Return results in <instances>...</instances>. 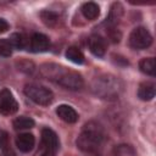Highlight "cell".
Instances as JSON below:
<instances>
[{
    "mask_svg": "<svg viewBox=\"0 0 156 156\" xmlns=\"http://www.w3.org/2000/svg\"><path fill=\"white\" fill-rule=\"evenodd\" d=\"M18 110V104L9 89H2L0 91V113L1 115H13Z\"/></svg>",
    "mask_w": 156,
    "mask_h": 156,
    "instance_id": "cell-5",
    "label": "cell"
},
{
    "mask_svg": "<svg viewBox=\"0 0 156 156\" xmlns=\"http://www.w3.org/2000/svg\"><path fill=\"white\" fill-rule=\"evenodd\" d=\"M24 94L35 104L48 106L54 100V94L52 91L40 84H27L24 87Z\"/></svg>",
    "mask_w": 156,
    "mask_h": 156,
    "instance_id": "cell-3",
    "label": "cell"
},
{
    "mask_svg": "<svg viewBox=\"0 0 156 156\" xmlns=\"http://www.w3.org/2000/svg\"><path fill=\"white\" fill-rule=\"evenodd\" d=\"M9 146V134L5 130H0V149L4 150Z\"/></svg>",
    "mask_w": 156,
    "mask_h": 156,
    "instance_id": "cell-25",
    "label": "cell"
},
{
    "mask_svg": "<svg viewBox=\"0 0 156 156\" xmlns=\"http://www.w3.org/2000/svg\"><path fill=\"white\" fill-rule=\"evenodd\" d=\"M35 144L34 135L30 133H22L16 138V146L22 152H29Z\"/></svg>",
    "mask_w": 156,
    "mask_h": 156,
    "instance_id": "cell-12",
    "label": "cell"
},
{
    "mask_svg": "<svg viewBox=\"0 0 156 156\" xmlns=\"http://www.w3.org/2000/svg\"><path fill=\"white\" fill-rule=\"evenodd\" d=\"M104 129L98 122H88L77 139V146L83 152H95L102 144Z\"/></svg>",
    "mask_w": 156,
    "mask_h": 156,
    "instance_id": "cell-1",
    "label": "cell"
},
{
    "mask_svg": "<svg viewBox=\"0 0 156 156\" xmlns=\"http://www.w3.org/2000/svg\"><path fill=\"white\" fill-rule=\"evenodd\" d=\"M139 68L141 72L149 74V76H155L156 74V63L154 57H146L143 58L139 62Z\"/></svg>",
    "mask_w": 156,
    "mask_h": 156,
    "instance_id": "cell-16",
    "label": "cell"
},
{
    "mask_svg": "<svg viewBox=\"0 0 156 156\" xmlns=\"http://www.w3.org/2000/svg\"><path fill=\"white\" fill-rule=\"evenodd\" d=\"M12 54V46L10 45L9 40L0 39V56L2 57H9Z\"/></svg>",
    "mask_w": 156,
    "mask_h": 156,
    "instance_id": "cell-23",
    "label": "cell"
},
{
    "mask_svg": "<svg viewBox=\"0 0 156 156\" xmlns=\"http://www.w3.org/2000/svg\"><path fill=\"white\" fill-rule=\"evenodd\" d=\"M12 124H13V128L17 129V130H21V129H29V128H33V127H34V119L30 118V117L21 116V117H18V118H16Z\"/></svg>",
    "mask_w": 156,
    "mask_h": 156,
    "instance_id": "cell-18",
    "label": "cell"
},
{
    "mask_svg": "<svg viewBox=\"0 0 156 156\" xmlns=\"http://www.w3.org/2000/svg\"><path fill=\"white\" fill-rule=\"evenodd\" d=\"M89 50L99 57H102L106 52V41L105 39L99 34H93L88 40Z\"/></svg>",
    "mask_w": 156,
    "mask_h": 156,
    "instance_id": "cell-9",
    "label": "cell"
},
{
    "mask_svg": "<svg viewBox=\"0 0 156 156\" xmlns=\"http://www.w3.org/2000/svg\"><path fill=\"white\" fill-rule=\"evenodd\" d=\"M41 156H55V152H52V151H44Z\"/></svg>",
    "mask_w": 156,
    "mask_h": 156,
    "instance_id": "cell-28",
    "label": "cell"
},
{
    "mask_svg": "<svg viewBox=\"0 0 156 156\" xmlns=\"http://www.w3.org/2000/svg\"><path fill=\"white\" fill-rule=\"evenodd\" d=\"M39 69H40V73H41L43 77H45L50 80H55L56 83L67 72V68H65L62 66H58L56 63H45Z\"/></svg>",
    "mask_w": 156,
    "mask_h": 156,
    "instance_id": "cell-8",
    "label": "cell"
},
{
    "mask_svg": "<svg viewBox=\"0 0 156 156\" xmlns=\"http://www.w3.org/2000/svg\"><path fill=\"white\" fill-rule=\"evenodd\" d=\"M155 94H156V88H155V84L154 83L145 82V83H141L139 85L138 96H139L140 100H143V101L152 100L155 98Z\"/></svg>",
    "mask_w": 156,
    "mask_h": 156,
    "instance_id": "cell-13",
    "label": "cell"
},
{
    "mask_svg": "<svg viewBox=\"0 0 156 156\" xmlns=\"http://www.w3.org/2000/svg\"><path fill=\"white\" fill-rule=\"evenodd\" d=\"M123 15V7L119 2H115L112 6H111V11H110V15H108V23L111 27H115L118 21L121 20Z\"/></svg>",
    "mask_w": 156,
    "mask_h": 156,
    "instance_id": "cell-15",
    "label": "cell"
},
{
    "mask_svg": "<svg viewBox=\"0 0 156 156\" xmlns=\"http://www.w3.org/2000/svg\"><path fill=\"white\" fill-rule=\"evenodd\" d=\"M152 43V37L150 32L144 27H136L132 30L129 35V45L136 50H144L149 48Z\"/></svg>",
    "mask_w": 156,
    "mask_h": 156,
    "instance_id": "cell-4",
    "label": "cell"
},
{
    "mask_svg": "<svg viewBox=\"0 0 156 156\" xmlns=\"http://www.w3.org/2000/svg\"><path fill=\"white\" fill-rule=\"evenodd\" d=\"M56 115L66 123H76L78 121V113L69 105H60L56 108Z\"/></svg>",
    "mask_w": 156,
    "mask_h": 156,
    "instance_id": "cell-11",
    "label": "cell"
},
{
    "mask_svg": "<svg viewBox=\"0 0 156 156\" xmlns=\"http://www.w3.org/2000/svg\"><path fill=\"white\" fill-rule=\"evenodd\" d=\"M40 18L41 21L48 26V27H54L56 23H57V20H58V15L54 11H49V10H45V11H41L40 12Z\"/></svg>",
    "mask_w": 156,
    "mask_h": 156,
    "instance_id": "cell-19",
    "label": "cell"
},
{
    "mask_svg": "<svg viewBox=\"0 0 156 156\" xmlns=\"http://www.w3.org/2000/svg\"><path fill=\"white\" fill-rule=\"evenodd\" d=\"M41 145L44 151L56 152L60 147V140L57 134L50 128H44L41 130Z\"/></svg>",
    "mask_w": 156,
    "mask_h": 156,
    "instance_id": "cell-7",
    "label": "cell"
},
{
    "mask_svg": "<svg viewBox=\"0 0 156 156\" xmlns=\"http://www.w3.org/2000/svg\"><path fill=\"white\" fill-rule=\"evenodd\" d=\"M91 90L101 99L113 100L119 96L122 91V83L113 76L104 74L94 79L91 84Z\"/></svg>",
    "mask_w": 156,
    "mask_h": 156,
    "instance_id": "cell-2",
    "label": "cell"
},
{
    "mask_svg": "<svg viewBox=\"0 0 156 156\" xmlns=\"http://www.w3.org/2000/svg\"><path fill=\"white\" fill-rule=\"evenodd\" d=\"M107 37L110 38V40L112 43H118L121 40V32L118 29H116L115 27H110L107 29Z\"/></svg>",
    "mask_w": 156,
    "mask_h": 156,
    "instance_id": "cell-24",
    "label": "cell"
},
{
    "mask_svg": "<svg viewBox=\"0 0 156 156\" xmlns=\"http://www.w3.org/2000/svg\"><path fill=\"white\" fill-rule=\"evenodd\" d=\"M16 66L18 68V71L23 72V73H32L34 71V63L29 60H20L16 62Z\"/></svg>",
    "mask_w": 156,
    "mask_h": 156,
    "instance_id": "cell-21",
    "label": "cell"
},
{
    "mask_svg": "<svg viewBox=\"0 0 156 156\" xmlns=\"http://www.w3.org/2000/svg\"><path fill=\"white\" fill-rule=\"evenodd\" d=\"M9 43L12 48H16V49H23L24 45H26V38L23 34H20V33H13L10 35L9 38Z\"/></svg>",
    "mask_w": 156,
    "mask_h": 156,
    "instance_id": "cell-20",
    "label": "cell"
},
{
    "mask_svg": "<svg viewBox=\"0 0 156 156\" xmlns=\"http://www.w3.org/2000/svg\"><path fill=\"white\" fill-rule=\"evenodd\" d=\"M60 85L65 87L66 89H69V90H77V89H80L84 84V80H83V77L74 72V71H68L60 78V80L57 82Z\"/></svg>",
    "mask_w": 156,
    "mask_h": 156,
    "instance_id": "cell-6",
    "label": "cell"
},
{
    "mask_svg": "<svg viewBox=\"0 0 156 156\" xmlns=\"http://www.w3.org/2000/svg\"><path fill=\"white\" fill-rule=\"evenodd\" d=\"M2 156H16V154L10 146H7V147H5L2 150Z\"/></svg>",
    "mask_w": 156,
    "mask_h": 156,
    "instance_id": "cell-27",
    "label": "cell"
},
{
    "mask_svg": "<svg viewBox=\"0 0 156 156\" xmlns=\"http://www.w3.org/2000/svg\"><path fill=\"white\" fill-rule=\"evenodd\" d=\"M50 46V40L45 34L34 33L30 38V49L33 52H43L46 51Z\"/></svg>",
    "mask_w": 156,
    "mask_h": 156,
    "instance_id": "cell-10",
    "label": "cell"
},
{
    "mask_svg": "<svg viewBox=\"0 0 156 156\" xmlns=\"http://www.w3.org/2000/svg\"><path fill=\"white\" fill-rule=\"evenodd\" d=\"M9 23L5 21V20H2V18H0V33H4V32H6L7 29H9Z\"/></svg>",
    "mask_w": 156,
    "mask_h": 156,
    "instance_id": "cell-26",
    "label": "cell"
},
{
    "mask_svg": "<svg viewBox=\"0 0 156 156\" xmlns=\"http://www.w3.org/2000/svg\"><path fill=\"white\" fill-rule=\"evenodd\" d=\"M66 57L72 61L73 63H83L84 62V55L83 52L77 48V46H69L67 50H66Z\"/></svg>",
    "mask_w": 156,
    "mask_h": 156,
    "instance_id": "cell-17",
    "label": "cell"
},
{
    "mask_svg": "<svg viewBox=\"0 0 156 156\" xmlns=\"http://www.w3.org/2000/svg\"><path fill=\"white\" fill-rule=\"evenodd\" d=\"M115 156H135V152L129 145H118L115 149Z\"/></svg>",
    "mask_w": 156,
    "mask_h": 156,
    "instance_id": "cell-22",
    "label": "cell"
},
{
    "mask_svg": "<svg viewBox=\"0 0 156 156\" xmlns=\"http://www.w3.org/2000/svg\"><path fill=\"white\" fill-rule=\"evenodd\" d=\"M80 10H82L83 16L90 21L95 20L100 13V9H99L98 4H95V2H85V4H83Z\"/></svg>",
    "mask_w": 156,
    "mask_h": 156,
    "instance_id": "cell-14",
    "label": "cell"
}]
</instances>
